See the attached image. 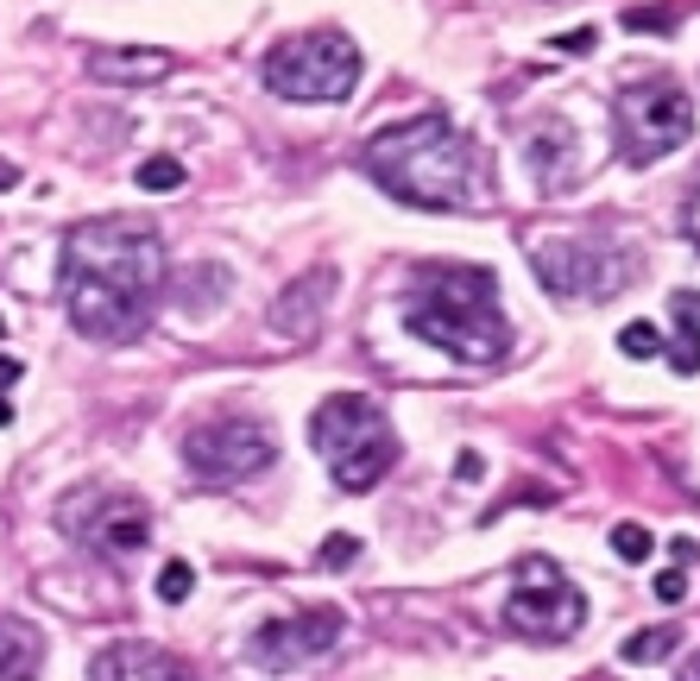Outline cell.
I'll use <instances>...</instances> for the list:
<instances>
[{
    "mask_svg": "<svg viewBox=\"0 0 700 681\" xmlns=\"http://www.w3.org/2000/svg\"><path fill=\"white\" fill-rule=\"evenodd\" d=\"M58 530L101 562H127L152 543V505L127 487H77L58 505Z\"/></svg>",
    "mask_w": 700,
    "mask_h": 681,
    "instance_id": "52a82bcc",
    "label": "cell"
},
{
    "mask_svg": "<svg viewBox=\"0 0 700 681\" xmlns=\"http://www.w3.org/2000/svg\"><path fill=\"white\" fill-rule=\"evenodd\" d=\"M89 681H196V675H190V662L177 650H164V643L120 638V643H101L96 650Z\"/></svg>",
    "mask_w": 700,
    "mask_h": 681,
    "instance_id": "7c38bea8",
    "label": "cell"
},
{
    "mask_svg": "<svg viewBox=\"0 0 700 681\" xmlns=\"http://www.w3.org/2000/svg\"><path fill=\"white\" fill-rule=\"evenodd\" d=\"M650 530L643 524H612V555H619V562H650Z\"/></svg>",
    "mask_w": 700,
    "mask_h": 681,
    "instance_id": "7402d4cb",
    "label": "cell"
},
{
    "mask_svg": "<svg viewBox=\"0 0 700 681\" xmlns=\"http://www.w3.org/2000/svg\"><path fill=\"white\" fill-rule=\"evenodd\" d=\"M657 600L662 605H681V600H688V581H681V574H657Z\"/></svg>",
    "mask_w": 700,
    "mask_h": 681,
    "instance_id": "484cf974",
    "label": "cell"
},
{
    "mask_svg": "<svg viewBox=\"0 0 700 681\" xmlns=\"http://www.w3.org/2000/svg\"><path fill=\"white\" fill-rule=\"evenodd\" d=\"M13 423V404H7V391H0V429Z\"/></svg>",
    "mask_w": 700,
    "mask_h": 681,
    "instance_id": "1f68e13d",
    "label": "cell"
},
{
    "mask_svg": "<svg viewBox=\"0 0 700 681\" xmlns=\"http://www.w3.org/2000/svg\"><path fill=\"white\" fill-rule=\"evenodd\" d=\"M681 234L694 240V253H700V183L688 190V202H681Z\"/></svg>",
    "mask_w": 700,
    "mask_h": 681,
    "instance_id": "d4e9b609",
    "label": "cell"
},
{
    "mask_svg": "<svg viewBox=\"0 0 700 681\" xmlns=\"http://www.w3.org/2000/svg\"><path fill=\"white\" fill-rule=\"evenodd\" d=\"M612 133L631 164H657L662 152H681L694 139V101L676 77H638L612 101Z\"/></svg>",
    "mask_w": 700,
    "mask_h": 681,
    "instance_id": "8992f818",
    "label": "cell"
},
{
    "mask_svg": "<svg viewBox=\"0 0 700 681\" xmlns=\"http://www.w3.org/2000/svg\"><path fill=\"white\" fill-rule=\"evenodd\" d=\"M152 587H158V600H164V605H183V600H190V587H196V568L171 555V562L158 568V581H152Z\"/></svg>",
    "mask_w": 700,
    "mask_h": 681,
    "instance_id": "ffe728a7",
    "label": "cell"
},
{
    "mask_svg": "<svg viewBox=\"0 0 700 681\" xmlns=\"http://www.w3.org/2000/svg\"><path fill=\"white\" fill-rule=\"evenodd\" d=\"M329 297H334V266H316V272H303L297 284H284V297L272 303V334H284V341L316 334V322H322V310H329Z\"/></svg>",
    "mask_w": 700,
    "mask_h": 681,
    "instance_id": "4fadbf2b",
    "label": "cell"
},
{
    "mask_svg": "<svg viewBox=\"0 0 700 681\" xmlns=\"http://www.w3.org/2000/svg\"><path fill=\"white\" fill-rule=\"evenodd\" d=\"M20 360H13V353H0V391H7V385H20Z\"/></svg>",
    "mask_w": 700,
    "mask_h": 681,
    "instance_id": "f1b7e54d",
    "label": "cell"
},
{
    "mask_svg": "<svg viewBox=\"0 0 700 681\" xmlns=\"http://www.w3.org/2000/svg\"><path fill=\"white\" fill-rule=\"evenodd\" d=\"M506 624L530 643H562L587 624V593L549 555H524L518 562V587L506 600Z\"/></svg>",
    "mask_w": 700,
    "mask_h": 681,
    "instance_id": "30bf717a",
    "label": "cell"
},
{
    "mask_svg": "<svg viewBox=\"0 0 700 681\" xmlns=\"http://www.w3.org/2000/svg\"><path fill=\"white\" fill-rule=\"evenodd\" d=\"M676 681H700V650H694L688 662H681V675H676Z\"/></svg>",
    "mask_w": 700,
    "mask_h": 681,
    "instance_id": "f546056e",
    "label": "cell"
},
{
    "mask_svg": "<svg viewBox=\"0 0 700 681\" xmlns=\"http://www.w3.org/2000/svg\"><path fill=\"white\" fill-rule=\"evenodd\" d=\"M334 643H341V605H310V612H297V619L259 624L253 638H247V657H253L266 675H297L303 662L329 657Z\"/></svg>",
    "mask_w": 700,
    "mask_h": 681,
    "instance_id": "8fae6325",
    "label": "cell"
},
{
    "mask_svg": "<svg viewBox=\"0 0 700 681\" xmlns=\"http://www.w3.org/2000/svg\"><path fill=\"white\" fill-rule=\"evenodd\" d=\"M360 171L404 209H429V214H461L487 202V158L480 146L454 127L448 114H410L391 120L367 139Z\"/></svg>",
    "mask_w": 700,
    "mask_h": 681,
    "instance_id": "7a4b0ae2",
    "label": "cell"
},
{
    "mask_svg": "<svg viewBox=\"0 0 700 681\" xmlns=\"http://www.w3.org/2000/svg\"><path fill=\"white\" fill-rule=\"evenodd\" d=\"M139 190L146 196L183 190V164H177V158H146V164H139Z\"/></svg>",
    "mask_w": 700,
    "mask_h": 681,
    "instance_id": "44dd1931",
    "label": "cell"
},
{
    "mask_svg": "<svg viewBox=\"0 0 700 681\" xmlns=\"http://www.w3.org/2000/svg\"><path fill=\"white\" fill-rule=\"evenodd\" d=\"M164 291V234L139 214H108V221H77L63 234V272L58 297L63 316L82 341H139L158 316Z\"/></svg>",
    "mask_w": 700,
    "mask_h": 681,
    "instance_id": "6da1fadb",
    "label": "cell"
},
{
    "mask_svg": "<svg viewBox=\"0 0 700 681\" xmlns=\"http://www.w3.org/2000/svg\"><path fill=\"white\" fill-rule=\"evenodd\" d=\"M669 367H676L681 379L700 372V297L694 291L676 297V348H669Z\"/></svg>",
    "mask_w": 700,
    "mask_h": 681,
    "instance_id": "e0dca14e",
    "label": "cell"
},
{
    "mask_svg": "<svg viewBox=\"0 0 700 681\" xmlns=\"http://www.w3.org/2000/svg\"><path fill=\"white\" fill-rule=\"evenodd\" d=\"M44 662V638L32 624H7L0 619V681H32Z\"/></svg>",
    "mask_w": 700,
    "mask_h": 681,
    "instance_id": "9a60e30c",
    "label": "cell"
},
{
    "mask_svg": "<svg viewBox=\"0 0 700 681\" xmlns=\"http://www.w3.org/2000/svg\"><path fill=\"white\" fill-rule=\"evenodd\" d=\"M177 70L171 51H152V44H127V51H96L89 58V77L96 82H120V89H139V82H164Z\"/></svg>",
    "mask_w": 700,
    "mask_h": 681,
    "instance_id": "5bb4252c",
    "label": "cell"
},
{
    "mask_svg": "<svg viewBox=\"0 0 700 681\" xmlns=\"http://www.w3.org/2000/svg\"><path fill=\"white\" fill-rule=\"evenodd\" d=\"M593 44H600V32H593V26H574V32H562V39L549 44V51H562V58H587Z\"/></svg>",
    "mask_w": 700,
    "mask_h": 681,
    "instance_id": "cb8c5ba5",
    "label": "cell"
},
{
    "mask_svg": "<svg viewBox=\"0 0 700 681\" xmlns=\"http://www.w3.org/2000/svg\"><path fill=\"white\" fill-rule=\"evenodd\" d=\"M562 152H574V133H568L562 120H543V127L530 133V171H537L543 190H562V177H568Z\"/></svg>",
    "mask_w": 700,
    "mask_h": 681,
    "instance_id": "2e32d148",
    "label": "cell"
},
{
    "mask_svg": "<svg viewBox=\"0 0 700 681\" xmlns=\"http://www.w3.org/2000/svg\"><path fill=\"white\" fill-rule=\"evenodd\" d=\"M0 334H7V322H0Z\"/></svg>",
    "mask_w": 700,
    "mask_h": 681,
    "instance_id": "d6a6232c",
    "label": "cell"
},
{
    "mask_svg": "<svg viewBox=\"0 0 700 681\" xmlns=\"http://www.w3.org/2000/svg\"><path fill=\"white\" fill-rule=\"evenodd\" d=\"M480 473H487V461H480V454H461V461H454V480H480Z\"/></svg>",
    "mask_w": 700,
    "mask_h": 681,
    "instance_id": "83f0119b",
    "label": "cell"
},
{
    "mask_svg": "<svg viewBox=\"0 0 700 681\" xmlns=\"http://www.w3.org/2000/svg\"><path fill=\"white\" fill-rule=\"evenodd\" d=\"M619 353L624 360H657L662 353V329L657 322H624L619 329Z\"/></svg>",
    "mask_w": 700,
    "mask_h": 681,
    "instance_id": "d6986e66",
    "label": "cell"
},
{
    "mask_svg": "<svg viewBox=\"0 0 700 681\" xmlns=\"http://www.w3.org/2000/svg\"><path fill=\"white\" fill-rule=\"evenodd\" d=\"M183 461L202 487H247L278 461V442L253 417H209L183 435Z\"/></svg>",
    "mask_w": 700,
    "mask_h": 681,
    "instance_id": "9c48e42d",
    "label": "cell"
},
{
    "mask_svg": "<svg viewBox=\"0 0 700 681\" xmlns=\"http://www.w3.org/2000/svg\"><path fill=\"white\" fill-rule=\"evenodd\" d=\"M404 329L461 367H492L511 353V322L499 310V278L487 266H417L404 297Z\"/></svg>",
    "mask_w": 700,
    "mask_h": 681,
    "instance_id": "3957f363",
    "label": "cell"
},
{
    "mask_svg": "<svg viewBox=\"0 0 700 681\" xmlns=\"http://www.w3.org/2000/svg\"><path fill=\"white\" fill-rule=\"evenodd\" d=\"M537 284L562 303H600V297L624 291L638 278V259L624 253L619 240H600V234H574V240H543L537 253Z\"/></svg>",
    "mask_w": 700,
    "mask_h": 681,
    "instance_id": "ba28073f",
    "label": "cell"
},
{
    "mask_svg": "<svg viewBox=\"0 0 700 681\" xmlns=\"http://www.w3.org/2000/svg\"><path fill=\"white\" fill-rule=\"evenodd\" d=\"M676 643H681L676 624H650V631H638V638H624V643H619V657H624V662H657V657H669Z\"/></svg>",
    "mask_w": 700,
    "mask_h": 681,
    "instance_id": "ac0fdd59",
    "label": "cell"
},
{
    "mask_svg": "<svg viewBox=\"0 0 700 681\" xmlns=\"http://www.w3.org/2000/svg\"><path fill=\"white\" fill-rule=\"evenodd\" d=\"M13 183H20V171H13V164H0V190H13Z\"/></svg>",
    "mask_w": 700,
    "mask_h": 681,
    "instance_id": "4dcf8cb0",
    "label": "cell"
},
{
    "mask_svg": "<svg viewBox=\"0 0 700 681\" xmlns=\"http://www.w3.org/2000/svg\"><path fill=\"white\" fill-rule=\"evenodd\" d=\"M266 89L278 101H310V108H334V101L353 96V82H360V44L348 32H297L284 39L278 51H266Z\"/></svg>",
    "mask_w": 700,
    "mask_h": 681,
    "instance_id": "5b68a950",
    "label": "cell"
},
{
    "mask_svg": "<svg viewBox=\"0 0 700 681\" xmlns=\"http://www.w3.org/2000/svg\"><path fill=\"white\" fill-rule=\"evenodd\" d=\"M353 549H360L353 537H329V549H322V562H329V568H341V562H353Z\"/></svg>",
    "mask_w": 700,
    "mask_h": 681,
    "instance_id": "4316f807",
    "label": "cell"
},
{
    "mask_svg": "<svg viewBox=\"0 0 700 681\" xmlns=\"http://www.w3.org/2000/svg\"><path fill=\"white\" fill-rule=\"evenodd\" d=\"M631 32H676V13L669 7H638V13H624Z\"/></svg>",
    "mask_w": 700,
    "mask_h": 681,
    "instance_id": "603a6c76",
    "label": "cell"
},
{
    "mask_svg": "<svg viewBox=\"0 0 700 681\" xmlns=\"http://www.w3.org/2000/svg\"><path fill=\"white\" fill-rule=\"evenodd\" d=\"M310 448L322 454V468L334 473L341 492L379 487L398 461V429L386 423V410L360 398V391H334L310 417Z\"/></svg>",
    "mask_w": 700,
    "mask_h": 681,
    "instance_id": "277c9868",
    "label": "cell"
}]
</instances>
